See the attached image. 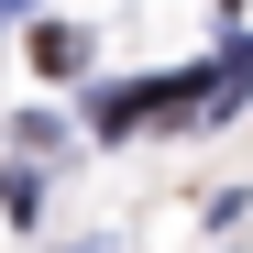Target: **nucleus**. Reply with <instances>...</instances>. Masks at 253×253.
<instances>
[{
  "mask_svg": "<svg viewBox=\"0 0 253 253\" xmlns=\"http://www.w3.org/2000/svg\"><path fill=\"white\" fill-rule=\"evenodd\" d=\"M187 99H198V77H121V88L88 99V121L99 132H143V121H176Z\"/></svg>",
  "mask_w": 253,
  "mask_h": 253,
  "instance_id": "nucleus-1",
  "label": "nucleus"
},
{
  "mask_svg": "<svg viewBox=\"0 0 253 253\" xmlns=\"http://www.w3.org/2000/svg\"><path fill=\"white\" fill-rule=\"evenodd\" d=\"M0 209H11V220H33V209H44V165H33V154L0 176Z\"/></svg>",
  "mask_w": 253,
  "mask_h": 253,
  "instance_id": "nucleus-4",
  "label": "nucleus"
},
{
  "mask_svg": "<svg viewBox=\"0 0 253 253\" xmlns=\"http://www.w3.org/2000/svg\"><path fill=\"white\" fill-rule=\"evenodd\" d=\"M11 11H33V0H0V22H11Z\"/></svg>",
  "mask_w": 253,
  "mask_h": 253,
  "instance_id": "nucleus-5",
  "label": "nucleus"
},
{
  "mask_svg": "<svg viewBox=\"0 0 253 253\" xmlns=\"http://www.w3.org/2000/svg\"><path fill=\"white\" fill-rule=\"evenodd\" d=\"M242 99H253V44H231L220 66H209V77H198V99H187V121H231Z\"/></svg>",
  "mask_w": 253,
  "mask_h": 253,
  "instance_id": "nucleus-2",
  "label": "nucleus"
},
{
  "mask_svg": "<svg viewBox=\"0 0 253 253\" xmlns=\"http://www.w3.org/2000/svg\"><path fill=\"white\" fill-rule=\"evenodd\" d=\"M33 66H44V77H77V66H88V33H77V22H33Z\"/></svg>",
  "mask_w": 253,
  "mask_h": 253,
  "instance_id": "nucleus-3",
  "label": "nucleus"
}]
</instances>
